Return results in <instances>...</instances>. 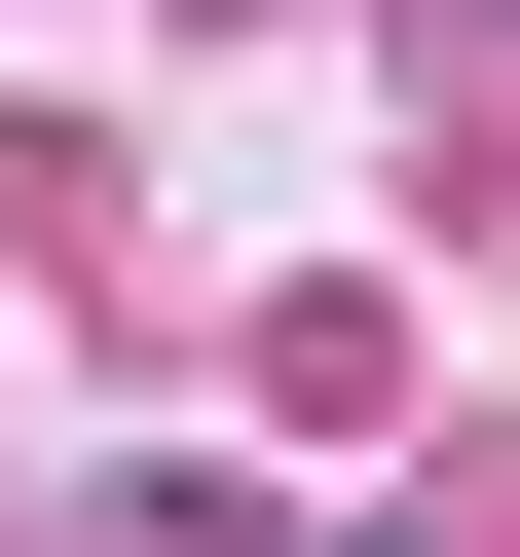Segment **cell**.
I'll list each match as a JSON object with an SVG mask.
<instances>
[]
</instances>
